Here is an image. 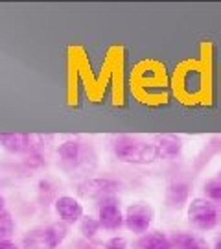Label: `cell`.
I'll return each mask as SVG.
<instances>
[{
	"instance_id": "obj_1",
	"label": "cell",
	"mask_w": 221,
	"mask_h": 249,
	"mask_svg": "<svg viewBox=\"0 0 221 249\" xmlns=\"http://www.w3.org/2000/svg\"><path fill=\"white\" fill-rule=\"evenodd\" d=\"M111 150L115 157L127 164H151L159 159L157 148L153 142H146L138 137L131 135H120L115 137L111 142Z\"/></svg>"
},
{
	"instance_id": "obj_2",
	"label": "cell",
	"mask_w": 221,
	"mask_h": 249,
	"mask_svg": "<svg viewBox=\"0 0 221 249\" xmlns=\"http://www.w3.org/2000/svg\"><path fill=\"white\" fill-rule=\"evenodd\" d=\"M186 218L197 231H212L220 223V213L206 197H194L186 207Z\"/></svg>"
},
{
	"instance_id": "obj_3",
	"label": "cell",
	"mask_w": 221,
	"mask_h": 249,
	"mask_svg": "<svg viewBox=\"0 0 221 249\" xmlns=\"http://www.w3.org/2000/svg\"><path fill=\"white\" fill-rule=\"evenodd\" d=\"M153 220H155V211L150 203H144V201L127 205L124 213V227L136 236H144L150 231Z\"/></svg>"
},
{
	"instance_id": "obj_4",
	"label": "cell",
	"mask_w": 221,
	"mask_h": 249,
	"mask_svg": "<svg viewBox=\"0 0 221 249\" xmlns=\"http://www.w3.org/2000/svg\"><path fill=\"white\" fill-rule=\"evenodd\" d=\"M120 190V183L111 178H94L87 179L80 183L78 194L85 199H94V201H103L107 197L116 196V192Z\"/></svg>"
},
{
	"instance_id": "obj_5",
	"label": "cell",
	"mask_w": 221,
	"mask_h": 249,
	"mask_svg": "<svg viewBox=\"0 0 221 249\" xmlns=\"http://www.w3.org/2000/svg\"><path fill=\"white\" fill-rule=\"evenodd\" d=\"M98 222L103 231L115 232L124 227V211L120 209L116 196L107 197L98 203Z\"/></svg>"
},
{
	"instance_id": "obj_6",
	"label": "cell",
	"mask_w": 221,
	"mask_h": 249,
	"mask_svg": "<svg viewBox=\"0 0 221 249\" xmlns=\"http://www.w3.org/2000/svg\"><path fill=\"white\" fill-rule=\"evenodd\" d=\"M53 211L57 214L59 222L67 223V225H76L85 216V209L78 197L74 196H59L53 199Z\"/></svg>"
},
{
	"instance_id": "obj_7",
	"label": "cell",
	"mask_w": 221,
	"mask_h": 249,
	"mask_svg": "<svg viewBox=\"0 0 221 249\" xmlns=\"http://www.w3.org/2000/svg\"><path fill=\"white\" fill-rule=\"evenodd\" d=\"M164 199H166V205L170 209H183V207H188L190 203V185L186 181H171L166 187V192H164Z\"/></svg>"
},
{
	"instance_id": "obj_8",
	"label": "cell",
	"mask_w": 221,
	"mask_h": 249,
	"mask_svg": "<svg viewBox=\"0 0 221 249\" xmlns=\"http://www.w3.org/2000/svg\"><path fill=\"white\" fill-rule=\"evenodd\" d=\"M204 89V74L197 67H188L181 74V90L186 96H197Z\"/></svg>"
},
{
	"instance_id": "obj_9",
	"label": "cell",
	"mask_w": 221,
	"mask_h": 249,
	"mask_svg": "<svg viewBox=\"0 0 221 249\" xmlns=\"http://www.w3.org/2000/svg\"><path fill=\"white\" fill-rule=\"evenodd\" d=\"M153 146L157 148L159 157L173 159V157H179L183 151V139L177 135H159V137H155Z\"/></svg>"
},
{
	"instance_id": "obj_10",
	"label": "cell",
	"mask_w": 221,
	"mask_h": 249,
	"mask_svg": "<svg viewBox=\"0 0 221 249\" xmlns=\"http://www.w3.org/2000/svg\"><path fill=\"white\" fill-rule=\"evenodd\" d=\"M20 248L22 249H53L50 234L46 227H35L24 232L22 240H20Z\"/></svg>"
},
{
	"instance_id": "obj_11",
	"label": "cell",
	"mask_w": 221,
	"mask_h": 249,
	"mask_svg": "<svg viewBox=\"0 0 221 249\" xmlns=\"http://www.w3.org/2000/svg\"><path fill=\"white\" fill-rule=\"evenodd\" d=\"M0 146L9 153H28L32 148V137L24 133H0Z\"/></svg>"
},
{
	"instance_id": "obj_12",
	"label": "cell",
	"mask_w": 221,
	"mask_h": 249,
	"mask_svg": "<svg viewBox=\"0 0 221 249\" xmlns=\"http://www.w3.org/2000/svg\"><path fill=\"white\" fill-rule=\"evenodd\" d=\"M170 242L173 249H210L208 242L194 232H171Z\"/></svg>"
},
{
	"instance_id": "obj_13",
	"label": "cell",
	"mask_w": 221,
	"mask_h": 249,
	"mask_svg": "<svg viewBox=\"0 0 221 249\" xmlns=\"http://www.w3.org/2000/svg\"><path fill=\"white\" fill-rule=\"evenodd\" d=\"M57 155L65 164H78L83 155V144L80 139H65L57 146Z\"/></svg>"
},
{
	"instance_id": "obj_14",
	"label": "cell",
	"mask_w": 221,
	"mask_h": 249,
	"mask_svg": "<svg viewBox=\"0 0 221 249\" xmlns=\"http://www.w3.org/2000/svg\"><path fill=\"white\" fill-rule=\"evenodd\" d=\"M136 249H173L170 236L160 231L146 232L144 236L138 238L136 242Z\"/></svg>"
},
{
	"instance_id": "obj_15",
	"label": "cell",
	"mask_w": 221,
	"mask_h": 249,
	"mask_svg": "<svg viewBox=\"0 0 221 249\" xmlns=\"http://www.w3.org/2000/svg\"><path fill=\"white\" fill-rule=\"evenodd\" d=\"M102 229V225L98 222L96 216H90V214H85L83 218L78 223V232L81 234V238L85 240H94L98 236V232Z\"/></svg>"
},
{
	"instance_id": "obj_16",
	"label": "cell",
	"mask_w": 221,
	"mask_h": 249,
	"mask_svg": "<svg viewBox=\"0 0 221 249\" xmlns=\"http://www.w3.org/2000/svg\"><path fill=\"white\" fill-rule=\"evenodd\" d=\"M203 192L210 203L218 209V213L221 214V183L218 181V179H210V181H206L203 187Z\"/></svg>"
},
{
	"instance_id": "obj_17",
	"label": "cell",
	"mask_w": 221,
	"mask_h": 249,
	"mask_svg": "<svg viewBox=\"0 0 221 249\" xmlns=\"http://www.w3.org/2000/svg\"><path fill=\"white\" fill-rule=\"evenodd\" d=\"M46 229H48V234H50V240H52L53 249L59 248L63 242L67 240V236H68V225L59 222V220H57L55 223H52V225H48Z\"/></svg>"
},
{
	"instance_id": "obj_18",
	"label": "cell",
	"mask_w": 221,
	"mask_h": 249,
	"mask_svg": "<svg viewBox=\"0 0 221 249\" xmlns=\"http://www.w3.org/2000/svg\"><path fill=\"white\" fill-rule=\"evenodd\" d=\"M15 229H17V223L13 220V216L6 211L0 213V242L11 240V236L15 234Z\"/></svg>"
},
{
	"instance_id": "obj_19",
	"label": "cell",
	"mask_w": 221,
	"mask_h": 249,
	"mask_svg": "<svg viewBox=\"0 0 221 249\" xmlns=\"http://www.w3.org/2000/svg\"><path fill=\"white\" fill-rule=\"evenodd\" d=\"M129 244H127V238L124 236H111L109 240L103 242V249H127Z\"/></svg>"
},
{
	"instance_id": "obj_20",
	"label": "cell",
	"mask_w": 221,
	"mask_h": 249,
	"mask_svg": "<svg viewBox=\"0 0 221 249\" xmlns=\"http://www.w3.org/2000/svg\"><path fill=\"white\" fill-rule=\"evenodd\" d=\"M0 249H22V248L18 246L17 242H13V240H4V242H0Z\"/></svg>"
},
{
	"instance_id": "obj_21",
	"label": "cell",
	"mask_w": 221,
	"mask_h": 249,
	"mask_svg": "<svg viewBox=\"0 0 221 249\" xmlns=\"http://www.w3.org/2000/svg\"><path fill=\"white\" fill-rule=\"evenodd\" d=\"M4 207H6V203H4V197L0 196V213H4Z\"/></svg>"
},
{
	"instance_id": "obj_22",
	"label": "cell",
	"mask_w": 221,
	"mask_h": 249,
	"mask_svg": "<svg viewBox=\"0 0 221 249\" xmlns=\"http://www.w3.org/2000/svg\"><path fill=\"white\" fill-rule=\"evenodd\" d=\"M214 249H221V238H218V240H216V244H214Z\"/></svg>"
},
{
	"instance_id": "obj_23",
	"label": "cell",
	"mask_w": 221,
	"mask_h": 249,
	"mask_svg": "<svg viewBox=\"0 0 221 249\" xmlns=\"http://www.w3.org/2000/svg\"><path fill=\"white\" fill-rule=\"evenodd\" d=\"M216 179H218V181L221 183V168H220V172H218V178H216Z\"/></svg>"
}]
</instances>
